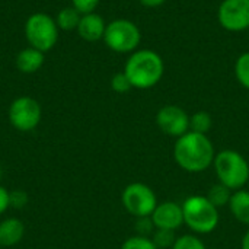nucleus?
Wrapping results in <instances>:
<instances>
[{
  "label": "nucleus",
  "instance_id": "28",
  "mask_svg": "<svg viewBox=\"0 0 249 249\" xmlns=\"http://www.w3.org/2000/svg\"><path fill=\"white\" fill-rule=\"evenodd\" d=\"M166 0H139V3L144 7H159L165 3Z\"/></svg>",
  "mask_w": 249,
  "mask_h": 249
},
{
  "label": "nucleus",
  "instance_id": "4",
  "mask_svg": "<svg viewBox=\"0 0 249 249\" xmlns=\"http://www.w3.org/2000/svg\"><path fill=\"white\" fill-rule=\"evenodd\" d=\"M214 171L219 182L231 191L242 190L249 179V163L244 155L236 150H222L216 153Z\"/></svg>",
  "mask_w": 249,
  "mask_h": 249
},
{
  "label": "nucleus",
  "instance_id": "2",
  "mask_svg": "<svg viewBox=\"0 0 249 249\" xmlns=\"http://www.w3.org/2000/svg\"><path fill=\"white\" fill-rule=\"evenodd\" d=\"M123 71L127 74L133 88L150 89L163 77L165 63L160 54L153 50H136L127 58Z\"/></svg>",
  "mask_w": 249,
  "mask_h": 249
},
{
  "label": "nucleus",
  "instance_id": "5",
  "mask_svg": "<svg viewBox=\"0 0 249 249\" xmlns=\"http://www.w3.org/2000/svg\"><path fill=\"white\" fill-rule=\"evenodd\" d=\"M102 39L111 51L120 54H131L140 45L142 32L133 20L120 18L107 23Z\"/></svg>",
  "mask_w": 249,
  "mask_h": 249
},
{
  "label": "nucleus",
  "instance_id": "7",
  "mask_svg": "<svg viewBox=\"0 0 249 249\" xmlns=\"http://www.w3.org/2000/svg\"><path fill=\"white\" fill-rule=\"evenodd\" d=\"M121 203L131 216L139 219L152 216L158 206V198L149 185L143 182H131L124 188Z\"/></svg>",
  "mask_w": 249,
  "mask_h": 249
},
{
  "label": "nucleus",
  "instance_id": "8",
  "mask_svg": "<svg viewBox=\"0 0 249 249\" xmlns=\"http://www.w3.org/2000/svg\"><path fill=\"white\" fill-rule=\"evenodd\" d=\"M41 105L31 96H19L9 107V121L22 133L35 130L41 121Z\"/></svg>",
  "mask_w": 249,
  "mask_h": 249
},
{
  "label": "nucleus",
  "instance_id": "15",
  "mask_svg": "<svg viewBox=\"0 0 249 249\" xmlns=\"http://www.w3.org/2000/svg\"><path fill=\"white\" fill-rule=\"evenodd\" d=\"M229 209L232 216L242 225L249 226V191L238 190L232 193Z\"/></svg>",
  "mask_w": 249,
  "mask_h": 249
},
{
  "label": "nucleus",
  "instance_id": "30",
  "mask_svg": "<svg viewBox=\"0 0 249 249\" xmlns=\"http://www.w3.org/2000/svg\"><path fill=\"white\" fill-rule=\"evenodd\" d=\"M0 179H1V168H0Z\"/></svg>",
  "mask_w": 249,
  "mask_h": 249
},
{
  "label": "nucleus",
  "instance_id": "3",
  "mask_svg": "<svg viewBox=\"0 0 249 249\" xmlns=\"http://www.w3.org/2000/svg\"><path fill=\"white\" fill-rule=\"evenodd\" d=\"M184 223L198 235L212 233L219 225V209L206 196H191L182 204Z\"/></svg>",
  "mask_w": 249,
  "mask_h": 249
},
{
  "label": "nucleus",
  "instance_id": "31",
  "mask_svg": "<svg viewBox=\"0 0 249 249\" xmlns=\"http://www.w3.org/2000/svg\"><path fill=\"white\" fill-rule=\"evenodd\" d=\"M0 249H1V247H0Z\"/></svg>",
  "mask_w": 249,
  "mask_h": 249
},
{
  "label": "nucleus",
  "instance_id": "16",
  "mask_svg": "<svg viewBox=\"0 0 249 249\" xmlns=\"http://www.w3.org/2000/svg\"><path fill=\"white\" fill-rule=\"evenodd\" d=\"M80 18H82V15L73 6H70V7H63L57 13L55 22H57L58 29L71 31V29H77L79 22H80Z\"/></svg>",
  "mask_w": 249,
  "mask_h": 249
},
{
  "label": "nucleus",
  "instance_id": "21",
  "mask_svg": "<svg viewBox=\"0 0 249 249\" xmlns=\"http://www.w3.org/2000/svg\"><path fill=\"white\" fill-rule=\"evenodd\" d=\"M172 249H207L206 244L196 235H182L177 238Z\"/></svg>",
  "mask_w": 249,
  "mask_h": 249
},
{
  "label": "nucleus",
  "instance_id": "10",
  "mask_svg": "<svg viewBox=\"0 0 249 249\" xmlns=\"http://www.w3.org/2000/svg\"><path fill=\"white\" fill-rule=\"evenodd\" d=\"M156 125L169 137H181L190 131V115L178 105H165L156 114Z\"/></svg>",
  "mask_w": 249,
  "mask_h": 249
},
{
  "label": "nucleus",
  "instance_id": "27",
  "mask_svg": "<svg viewBox=\"0 0 249 249\" xmlns=\"http://www.w3.org/2000/svg\"><path fill=\"white\" fill-rule=\"evenodd\" d=\"M10 207V191L0 185V214H3Z\"/></svg>",
  "mask_w": 249,
  "mask_h": 249
},
{
  "label": "nucleus",
  "instance_id": "11",
  "mask_svg": "<svg viewBox=\"0 0 249 249\" xmlns=\"http://www.w3.org/2000/svg\"><path fill=\"white\" fill-rule=\"evenodd\" d=\"M150 219L155 225V229H166L175 232L184 225L182 206H179L175 201L158 203Z\"/></svg>",
  "mask_w": 249,
  "mask_h": 249
},
{
  "label": "nucleus",
  "instance_id": "25",
  "mask_svg": "<svg viewBox=\"0 0 249 249\" xmlns=\"http://www.w3.org/2000/svg\"><path fill=\"white\" fill-rule=\"evenodd\" d=\"M28 194L22 190H13L10 191V207L13 209H23L28 204Z\"/></svg>",
  "mask_w": 249,
  "mask_h": 249
},
{
  "label": "nucleus",
  "instance_id": "20",
  "mask_svg": "<svg viewBox=\"0 0 249 249\" xmlns=\"http://www.w3.org/2000/svg\"><path fill=\"white\" fill-rule=\"evenodd\" d=\"M152 241H153V244L156 245V248L158 249H172L175 241H177V236H175V232H174V231L156 229V231L153 232Z\"/></svg>",
  "mask_w": 249,
  "mask_h": 249
},
{
  "label": "nucleus",
  "instance_id": "26",
  "mask_svg": "<svg viewBox=\"0 0 249 249\" xmlns=\"http://www.w3.org/2000/svg\"><path fill=\"white\" fill-rule=\"evenodd\" d=\"M153 228H155V225H153L150 216L149 217H139L137 219V228L136 229H137L140 236H149L152 233Z\"/></svg>",
  "mask_w": 249,
  "mask_h": 249
},
{
  "label": "nucleus",
  "instance_id": "19",
  "mask_svg": "<svg viewBox=\"0 0 249 249\" xmlns=\"http://www.w3.org/2000/svg\"><path fill=\"white\" fill-rule=\"evenodd\" d=\"M235 77L238 83L249 89V51L242 53L235 61Z\"/></svg>",
  "mask_w": 249,
  "mask_h": 249
},
{
  "label": "nucleus",
  "instance_id": "17",
  "mask_svg": "<svg viewBox=\"0 0 249 249\" xmlns=\"http://www.w3.org/2000/svg\"><path fill=\"white\" fill-rule=\"evenodd\" d=\"M213 127V118L207 111H197L190 117V130L200 134H207Z\"/></svg>",
  "mask_w": 249,
  "mask_h": 249
},
{
  "label": "nucleus",
  "instance_id": "23",
  "mask_svg": "<svg viewBox=\"0 0 249 249\" xmlns=\"http://www.w3.org/2000/svg\"><path fill=\"white\" fill-rule=\"evenodd\" d=\"M111 89L117 93H127L128 90L133 89L131 82L128 80L127 74L124 71H120L117 74L112 76L111 79Z\"/></svg>",
  "mask_w": 249,
  "mask_h": 249
},
{
  "label": "nucleus",
  "instance_id": "6",
  "mask_svg": "<svg viewBox=\"0 0 249 249\" xmlns=\"http://www.w3.org/2000/svg\"><path fill=\"white\" fill-rule=\"evenodd\" d=\"M25 36L31 47L47 53L58 41V26L50 15L38 12L25 22Z\"/></svg>",
  "mask_w": 249,
  "mask_h": 249
},
{
  "label": "nucleus",
  "instance_id": "13",
  "mask_svg": "<svg viewBox=\"0 0 249 249\" xmlns=\"http://www.w3.org/2000/svg\"><path fill=\"white\" fill-rule=\"evenodd\" d=\"M25 235L23 222L16 217H7L0 222V247L10 248L18 245Z\"/></svg>",
  "mask_w": 249,
  "mask_h": 249
},
{
  "label": "nucleus",
  "instance_id": "14",
  "mask_svg": "<svg viewBox=\"0 0 249 249\" xmlns=\"http://www.w3.org/2000/svg\"><path fill=\"white\" fill-rule=\"evenodd\" d=\"M44 53L34 48V47H28V48H23L18 57H16V67L19 71L22 73H35L38 71L42 64H44Z\"/></svg>",
  "mask_w": 249,
  "mask_h": 249
},
{
  "label": "nucleus",
  "instance_id": "24",
  "mask_svg": "<svg viewBox=\"0 0 249 249\" xmlns=\"http://www.w3.org/2000/svg\"><path fill=\"white\" fill-rule=\"evenodd\" d=\"M101 0H71V6L80 13V15H85V13H90V12H95V9L98 7Z\"/></svg>",
  "mask_w": 249,
  "mask_h": 249
},
{
  "label": "nucleus",
  "instance_id": "18",
  "mask_svg": "<svg viewBox=\"0 0 249 249\" xmlns=\"http://www.w3.org/2000/svg\"><path fill=\"white\" fill-rule=\"evenodd\" d=\"M209 201L212 204H214L217 209L220 207H225V206H229V201H231V197H232V191L225 187L223 184H216V185H212L207 196Z\"/></svg>",
  "mask_w": 249,
  "mask_h": 249
},
{
  "label": "nucleus",
  "instance_id": "29",
  "mask_svg": "<svg viewBox=\"0 0 249 249\" xmlns=\"http://www.w3.org/2000/svg\"><path fill=\"white\" fill-rule=\"evenodd\" d=\"M242 249H249V229L242 238Z\"/></svg>",
  "mask_w": 249,
  "mask_h": 249
},
{
  "label": "nucleus",
  "instance_id": "9",
  "mask_svg": "<svg viewBox=\"0 0 249 249\" xmlns=\"http://www.w3.org/2000/svg\"><path fill=\"white\" fill-rule=\"evenodd\" d=\"M217 20L229 32L249 29V0H223L217 9Z\"/></svg>",
  "mask_w": 249,
  "mask_h": 249
},
{
  "label": "nucleus",
  "instance_id": "12",
  "mask_svg": "<svg viewBox=\"0 0 249 249\" xmlns=\"http://www.w3.org/2000/svg\"><path fill=\"white\" fill-rule=\"evenodd\" d=\"M105 28H107V23L104 18L95 12H90V13L82 15L79 26H77V34L85 41L95 42L104 38Z\"/></svg>",
  "mask_w": 249,
  "mask_h": 249
},
{
  "label": "nucleus",
  "instance_id": "22",
  "mask_svg": "<svg viewBox=\"0 0 249 249\" xmlns=\"http://www.w3.org/2000/svg\"><path fill=\"white\" fill-rule=\"evenodd\" d=\"M121 249H158L156 245L153 244L152 238L149 236H131L128 239L124 241V244L121 245Z\"/></svg>",
  "mask_w": 249,
  "mask_h": 249
},
{
  "label": "nucleus",
  "instance_id": "1",
  "mask_svg": "<svg viewBox=\"0 0 249 249\" xmlns=\"http://www.w3.org/2000/svg\"><path fill=\"white\" fill-rule=\"evenodd\" d=\"M216 158V150L207 134L188 131L178 137L174 146V159L177 165L190 174L207 171Z\"/></svg>",
  "mask_w": 249,
  "mask_h": 249
}]
</instances>
